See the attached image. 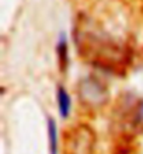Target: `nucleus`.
Returning <instances> with one entry per match:
<instances>
[{"label":"nucleus","instance_id":"nucleus-5","mask_svg":"<svg viewBox=\"0 0 143 154\" xmlns=\"http://www.w3.org/2000/svg\"><path fill=\"white\" fill-rule=\"evenodd\" d=\"M55 55L58 59V67L62 73H66V70L69 69L70 56H69V42L66 34H61L58 38V42L55 45Z\"/></svg>","mask_w":143,"mask_h":154},{"label":"nucleus","instance_id":"nucleus-4","mask_svg":"<svg viewBox=\"0 0 143 154\" xmlns=\"http://www.w3.org/2000/svg\"><path fill=\"white\" fill-rule=\"evenodd\" d=\"M123 121L129 133L133 136L143 134V98H135L123 111Z\"/></svg>","mask_w":143,"mask_h":154},{"label":"nucleus","instance_id":"nucleus-6","mask_svg":"<svg viewBox=\"0 0 143 154\" xmlns=\"http://www.w3.org/2000/svg\"><path fill=\"white\" fill-rule=\"evenodd\" d=\"M56 104L58 111L62 119H67L72 114V108H73V101L70 97L69 91L63 87V85H58L56 88Z\"/></svg>","mask_w":143,"mask_h":154},{"label":"nucleus","instance_id":"nucleus-3","mask_svg":"<svg viewBox=\"0 0 143 154\" xmlns=\"http://www.w3.org/2000/svg\"><path fill=\"white\" fill-rule=\"evenodd\" d=\"M97 136L90 125L77 123L63 133V154H95Z\"/></svg>","mask_w":143,"mask_h":154},{"label":"nucleus","instance_id":"nucleus-7","mask_svg":"<svg viewBox=\"0 0 143 154\" xmlns=\"http://www.w3.org/2000/svg\"><path fill=\"white\" fill-rule=\"evenodd\" d=\"M48 142H49V154H59V133L58 125L53 118H48Z\"/></svg>","mask_w":143,"mask_h":154},{"label":"nucleus","instance_id":"nucleus-2","mask_svg":"<svg viewBox=\"0 0 143 154\" xmlns=\"http://www.w3.org/2000/svg\"><path fill=\"white\" fill-rule=\"evenodd\" d=\"M77 97L83 106L98 109L110 102L111 94L105 81L95 74H87L79 81Z\"/></svg>","mask_w":143,"mask_h":154},{"label":"nucleus","instance_id":"nucleus-1","mask_svg":"<svg viewBox=\"0 0 143 154\" xmlns=\"http://www.w3.org/2000/svg\"><path fill=\"white\" fill-rule=\"evenodd\" d=\"M74 44L86 63L108 73L123 74L132 63L131 48L110 34L77 27Z\"/></svg>","mask_w":143,"mask_h":154}]
</instances>
